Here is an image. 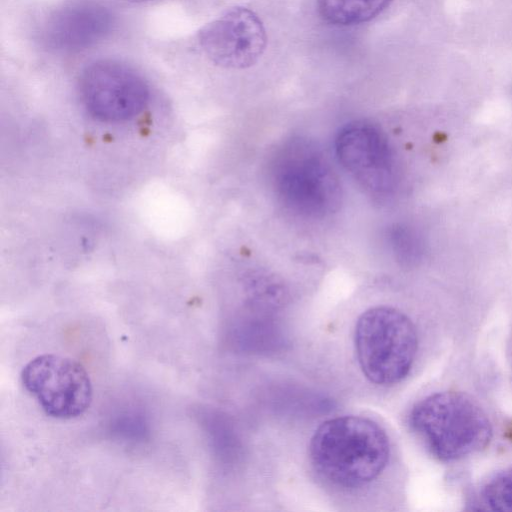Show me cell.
I'll use <instances>...</instances> for the list:
<instances>
[{
  "label": "cell",
  "mask_w": 512,
  "mask_h": 512,
  "mask_svg": "<svg viewBox=\"0 0 512 512\" xmlns=\"http://www.w3.org/2000/svg\"><path fill=\"white\" fill-rule=\"evenodd\" d=\"M300 470L316 496L344 512H384L395 504L397 452L380 415L338 408L300 437Z\"/></svg>",
  "instance_id": "1"
},
{
  "label": "cell",
  "mask_w": 512,
  "mask_h": 512,
  "mask_svg": "<svg viewBox=\"0 0 512 512\" xmlns=\"http://www.w3.org/2000/svg\"><path fill=\"white\" fill-rule=\"evenodd\" d=\"M409 431L443 462L457 461L487 447L493 429L488 415L471 396L441 391L414 402L406 417Z\"/></svg>",
  "instance_id": "2"
},
{
  "label": "cell",
  "mask_w": 512,
  "mask_h": 512,
  "mask_svg": "<svg viewBox=\"0 0 512 512\" xmlns=\"http://www.w3.org/2000/svg\"><path fill=\"white\" fill-rule=\"evenodd\" d=\"M274 185L284 205L311 218L335 211L341 199L336 175L318 149L304 141L284 148L274 165Z\"/></svg>",
  "instance_id": "3"
},
{
  "label": "cell",
  "mask_w": 512,
  "mask_h": 512,
  "mask_svg": "<svg viewBox=\"0 0 512 512\" xmlns=\"http://www.w3.org/2000/svg\"><path fill=\"white\" fill-rule=\"evenodd\" d=\"M78 95L85 110L104 122L134 118L147 106L150 89L133 67L114 59H99L81 71Z\"/></svg>",
  "instance_id": "4"
},
{
  "label": "cell",
  "mask_w": 512,
  "mask_h": 512,
  "mask_svg": "<svg viewBox=\"0 0 512 512\" xmlns=\"http://www.w3.org/2000/svg\"><path fill=\"white\" fill-rule=\"evenodd\" d=\"M20 377L25 390L49 417L77 418L92 402L93 388L88 372L69 357L38 355L23 367Z\"/></svg>",
  "instance_id": "5"
},
{
  "label": "cell",
  "mask_w": 512,
  "mask_h": 512,
  "mask_svg": "<svg viewBox=\"0 0 512 512\" xmlns=\"http://www.w3.org/2000/svg\"><path fill=\"white\" fill-rule=\"evenodd\" d=\"M205 57L225 69L254 66L267 46V33L259 15L245 6H233L206 23L196 34Z\"/></svg>",
  "instance_id": "6"
},
{
  "label": "cell",
  "mask_w": 512,
  "mask_h": 512,
  "mask_svg": "<svg viewBox=\"0 0 512 512\" xmlns=\"http://www.w3.org/2000/svg\"><path fill=\"white\" fill-rule=\"evenodd\" d=\"M335 151L342 166L368 193L386 197L394 191V156L377 126L366 121L346 124L337 134Z\"/></svg>",
  "instance_id": "7"
},
{
  "label": "cell",
  "mask_w": 512,
  "mask_h": 512,
  "mask_svg": "<svg viewBox=\"0 0 512 512\" xmlns=\"http://www.w3.org/2000/svg\"><path fill=\"white\" fill-rule=\"evenodd\" d=\"M394 0H316L320 17L334 26L366 23L381 14Z\"/></svg>",
  "instance_id": "8"
},
{
  "label": "cell",
  "mask_w": 512,
  "mask_h": 512,
  "mask_svg": "<svg viewBox=\"0 0 512 512\" xmlns=\"http://www.w3.org/2000/svg\"><path fill=\"white\" fill-rule=\"evenodd\" d=\"M388 244L395 258L404 265H415L425 254L426 244L418 229L407 224H395L388 230Z\"/></svg>",
  "instance_id": "9"
},
{
  "label": "cell",
  "mask_w": 512,
  "mask_h": 512,
  "mask_svg": "<svg viewBox=\"0 0 512 512\" xmlns=\"http://www.w3.org/2000/svg\"><path fill=\"white\" fill-rule=\"evenodd\" d=\"M486 510L512 512V466L493 475L479 492Z\"/></svg>",
  "instance_id": "10"
},
{
  "label": "cell",
  "mask_w": 512,
  "mask_h": 512,
  "mask_svg": "<svg viewBox=\"0 0 512 512\" xmlns=\"http://www.w3.org/2000/svg\"><path fill=\"white\" fill-rule=\"evenodd\" d=\"M121 1H124L127 3H132V4H141V3H146V2L153 1V0H121Z\"/></svg>",
  "instance_id": "11"
}]
</instances>
